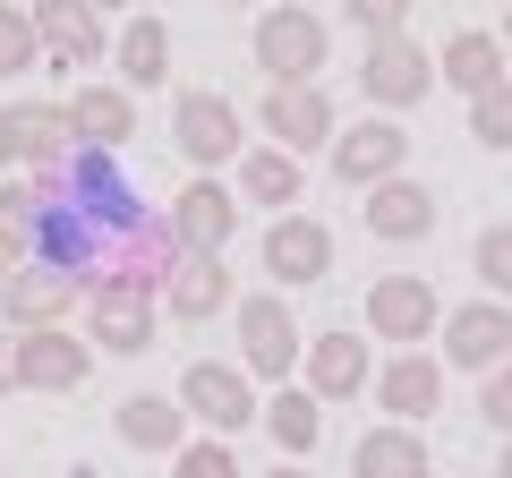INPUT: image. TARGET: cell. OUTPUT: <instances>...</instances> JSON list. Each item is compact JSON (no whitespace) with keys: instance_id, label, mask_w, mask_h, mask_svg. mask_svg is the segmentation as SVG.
<instances>
[{"instance_id":"obj_5","label":"cell","mask_w":512,"mask_h":478,"mask_svg":"<svg viewBox=\"0 0 512 478\" xmlns=\"http://www.w3.org/2000/svg\"><path fill=\"white\" fill-rule=\"evenodd\" d=\"M163 222H171V239H180V257H222L231 231H239V197L222 180H188Z\"/></svg>"},{"instance_id":"obj_38","label":"cell","mask_w":512,"mask_h":478,"mask_svg":"<svg viewBox=\"0 0 512 478\" xmlns=\"http://www.w3.org/2000/svg\"><path fill=\"white\" fill-rule=\"evenodd\" d=\"M94 9H128V0H94Z\"/></svg>"},{"instance_id":"obj_3","label":"cell","mask_w":512,"mask_h":478,"mask_svg":"<svg viewBox=\"0 0 512 478\" xmlns=\"http://www.w3.org/2000/svg\"><path fill=\"white\" fill-rule=\"evenodd\" d=\"M427 86H436V60H427V43L410 35H376L359 52V94L384 111H402V103H427Z\"/></svg>"},{"instance_id":"obj_13","label":"cell","mask_w":512,"mask_h":478,"mask_svg":"<svg viewBox=\"0 0 512 478\" xmlns=\"http://www.w3.org/2000/svg\"><path fill=\"white\" fill-rule=\"evenodd\" d=\"M86 368H94V342H77L69 325L18 333V385L26 393H69V385H86Z\"/></svg>"},{"instance_id":"obj_29","label":"cell","mask_w":512,"mask_h":478,"mask_svg":"<svg viewBox=\"0 0 512 478\" xmlns=\"http://www.w3.org/2000/svg\"><path fill=\"white\" fill-rule=\"evenodd\" d=\"M478 282H487V299L512 308V222H487L478 231Z\"/></svg>"},{"instance_id":"obj_32","label":"cell","mask_w":512,"mask_h":478,"mask_svg":"<svg viewBox=\"0 0 512 478\" xmlns=\"http://www.w3.org/2000/svg\"><path fill=\"white\" fill-rule=\"evenodd\" d=\"M342 18L359 26L367 43H376V35H402V18H410V0H342Z\"/></svg>"},{"instance_id":"obj_14","label":"cell","mask_w":512,"mask_h":478,"mask_svg":"<svg viewBox=\"0 0 512 478\" xmlns=\"http://www.w3.org/2000/svg\"><path fill=\"white\" fill-rule=\"evenodd\" d=\"M333 103H325V86H274L265 94V137H274L282 154H308V146H333Z\"/></svg>"},{"instance_id":"obj_1","label":"cell","mask_w":512,"mask_h":478,"mask_svg":"<svg viewBox=\"0 0 512 478\" xmlns=\"http://www.w3.org/2000/svg\"><path fill=\"white\" fill-rule=\"evenodd\" d=\"M256 69L274 86H316V69H325V18L316 9H265L256 18Z\"/></svg>"},{"instance_id":"obj_41","label":"cell","mask_w":512,"mask_h":478,"mask_svg":"<svg viewBox=\"0 0 512 478\" xmlns=\"http://www.w3.org/2000/svg\"><path fill=\"white\" fill-rule=\"evenodd\" d=\"M0 282H9V257H0Z\"/></svg>"},{"instance_id":"obj_18","label":"cell","mask_w":512,"mask_h":478,"mask_svg":"<svg viewBox=\"0 0 512 478\" xmlns=\"http://www.w3.org/2000/svg\"><path fill=\"white\" fill-rule=\"evenodd\" d=\"M376 402L393 410V427H419L427 410H444V359H427V350H402V359L376 376Z\"/></svg>"},{"instance_id":"obj_30","label":"cell","mask_w":512,"mask_h":478,"mask_svg":"<svg viewBox=\"0 0 512 478\" xmlns=\"http://www.w3.org/2000/svg\"><path fill=\"white\" fill-rule=\"evenodd\" d=\"M171 478H248V470L231 461V436H197L171 453Z\"/></svg>"},{"instance_id":"obj_23","label":"cell","mask_w":512,"mask_h":478,"mask_svg":"<svg viewBox=\"0 0 512 478\" xmlns=\"http://www.w3.org/2000/svg\"><path fill=\"white\" fill-rule=\"evenodd\" d=\"M350 478H427L419 427H367V436L350 444Z\"/></svg>"},{"instance_id":"obj_19","label":"cell","mask_w":512,"mask_h":478,"mask_svg":"<svg viewBox=\"0 0 512 478\" xmlns=\"http://www.w3.org/2000/svg\"><path fill=\"white\" fill-rule=\"evenodd\" d=\"M359 214H367V231H376V239H427V231H436V197H427L410 171H402V180H376Z\"/></svg>"},{"instance_id":"obj_39","label":"cell","mask_w":512,"mask_h":478,"mask_svg":"<svg viewBox=\"0 0 512 478\" xmlns=\"http://www.w3.org/2000/svg\"><path fill=\"white\" fill-rule=\"evenodd\" d=\"M504 43H512V9H504Z\"/></svg>"},{"instance_id":"obj_9","label":"cell","mask_w":512,"mask_h":478,"mask_svg":"<svg viewBox=\"0 0 512 478\" xmlns=\"http://www.w3.org/2000/svg\"><path fill=\"white\" fill-rule=\"evenodd\" d=\"M77 299H86V282L60 274V265H9V282H0V308H9V325H18V333L60 325Z\"/></svg>"},{"instance_id":"obj_35","label":"cell","mask_w":512,"mask_h":478,"mask_svg":"<svg viewBox=\"0 0 512 478\" xmlns=\"http://www.w3.org/2000/svg\"><path fill=\"white\" fill-rule=\"evenodd\" d=\"M18 163V137H9V111H0V171Z\"/></svg>"},{"instance_id":"obj_31","label":"cell","mask_w":512,"mask_h":478,"mask_svg":"<svg viewBox=\"0 0 512 478\" xmlns=\"http://www.w3.org/2000/svg\"><path fill=\"white\" fill-rule=\"evenodd\" d=\"M35 18H26L18 0H0V77H18V69H35Z\"/></svg>"},{"instance_id":"obj_24","label":"cell","mask_w":512,"mask_h":478,"mask_svg":"<svg viewBox=\"0 0 512 478\" xmlns=\"http://www.w3.org/2000/svg\"><path fill=\"white\" fill-rule=\"evenodd\" d=\"M256 419H265V436L282 444V461H308L316 436H325V410H316L308 385H282L274 402H256Z\"/></svg>"},{"instance_id":"obj_34","label":"cell","mask_w":512,"mask_h":478,"mask_svg":"<svg viewBox=\"0 0 512 478\" xmlns=\"http://www.w3.org/2000/svg\"><path fill=\"white\" fill-rule=\"evenodd\" d=\"M0 393H18V333H0Z\"/></svg>"},{"instance_id":"obj_36","label":"cell","mask_w":512,"mask_h":478,"mask_svg":"<svg viewBox=\"0 0 512 478\" xmlns=\"http://www.w3.org/2000/svg\"><path fill=\"white\" fill-rule=\"evenodd\" d=\"M265 478H308V470H299V461H282V470H265Z\"/></svg>"},{"instance_id":"obj_6","label":"cell","mask_w":512,"mask_h":478,"mask_svg":"<svg viewBox=\"0 0 512 478\" xmlns=\"http://www.w3.org/2000/svg\"><path fill=\"white\" fill-rule=\"evenodd\" d=\"M504 359H512V308L504 299H470V308L444 316V368L487 376V368H504Z\"/></svg>"},{"instance_id":"obj_17","label":"cell","mask_w":512,"mask_h":478,"mask_svg":"<svg viewBox=\"0 0 512 478\" xmlns=\"http://www.w3.org/2000/svg\"><path fill=\"white\" fill-rule=\"evenodd\" d=\"M308 393L316 402H350L359 385H376V368H367V342L359 333H308Z\"/></svg>"},{"instance_id":"obj_11","label":"cell","mask_w":512,"mask_h":478,"mask_svg":"<svg viewBox=\"0 0 512 478\" xmlns=\"http://www.w3.org/2000/svg\"><path fill=\"white\" fill-rule=\"evenodd\" d=\"M410 163V137L393 120H359V129H333V180L350 188H376V180H402Z\"/></svg>"},{"instance_id":"obj_4","label":"cell","mask_w":512,"mask_h":478,"mask_svg":"<svg viewBox=\"0 0 512 478\" xmlns=\"http://www.w3.org/2000/svg\"><path fill=\"white\" fill-rule=\"evenodd\" d=\"M171 402H180L197 427H214V436H239V427L256 419V385H248V368H222V359H197V368L180 376V393H171Z\"/></svg>"},{"instance_id":"obj_22","label":"cell","mask_w":512,"mask_h":478,"mask_svg":"<svg viewBox=\"0 0 512 478\" xmlns=\"http://www.w3.org/2000/svg\"><path fill=\"white\" fill-rule=\"evenodd\" d=\"M9 137H18V163L26 171H52V163H69V154H77L69 111H60V103H18V111H9Z\"/></svg>"},{"instance_id":"obj_27","label":"cell","mask_w":512,"mask_h":478,"mask_svg":"<svg viewBox=\"0 0 512 478\" xmlns=\"http://www.w3.org/2000/svg\"><path fill=\"white\" fill-rule=\"evenodd\" d=\"M436 77H444V86H461V94H487L495 77H504V52H495V35H478V26H470V35H453L436 52Z\"/></svg>"},{"instance_id":"obj_12","label":"cell","mask_w":512,"mask_h":478,"mask_svg":"<svg viewBox=\"0 0 512 478\" xmlns=\"http://www.w3.org/2000/svg\"><path fill=\"white\" fill-rule=\"evenodd\" d=\"M171 146H180L197 171H222L239 154V111L222 103V94H180V111H171Z\"/></svg>"},{"instance_id":"obj_15","label":"cell","mask_w":512,"mask_h":478,"mask_svg":"<svg viewBox=\"0 0 512 478\" xmlns=\"http://www.w3.org/2000/svg\"><path fill=\"white\" fill-rule=\"evenodd\" d=\"M60 111H69V137L94 146V154H120L128 137H137V94L128 86H77Z\"/></svg>"},{"instance_id":"obj_8","label":"cell","mask_w":512,"mask_h":478,"mask_svg":"<svg viewBox=\"0 0 512 478\" xmlns=\"http://www.w3.org/2000/svg\"><path fill=\"white\" fill-rule=\"evenodd\" d=\"M265 274L282 282V291H308V282L333 274V231L316 214H282L274 231H265Z\"/></svg>"},{"instance_id":"obj_26","label":"cell","mask_w":512,"mask_h":478,"mask_svg":"<svg viewBox=\"0 0 512 478\" xmlns=\"http://www.w3.org/2000/svg\"><path fill=\"white\" fill-rule=\"evenodd\" d=\"M111 60H120L128 94H137V86H163V77H171V26L163 18H128L120 43H111Z\"/></svg>"},{"instance_id":"obj_2","label":"cell","mask_w":512,"mask_h":478,"mask_svg":"<svg viewBox=\"0 0 512 478\" xmlns=\"http://www.w3.org/2000/svg\"><path fill=\"white\" fill-rule=\"evenodd\" d=\"M239 368L248 376H274V385H291V368H299V325H291V299H274V291H256V299H239Z\"/></svg>"},{"instance_id":"obj_20","label":"cell","mask_w":512,"mask_h":478,"mask_svg":"<svg viewBox=\"0 0 512 478\" xmlns=\"http://www.w3.org/2000/svg\"><path fill=\"white\" fill-rule=\"evenodd\" d=\"M111 427H120V444H137V453H180L188 444V410L171 402V393H128V402L111 410Z\"/></svg>"},{"instance_id":"obj_40","label":"cell","mask_w":512,"mask_h":478,"mask_svg":"<svg viewBox=\"0 0 512 478\" xmlns=\"http://www.w3.org/2000/svg\"><path fill=\"white\" fill-rule=\"evenodd\" d=\"M222 9H248V0H222Z\"/></svg>"},{"instance_id":"obj_33","label":"cell","mask_w":512,"mask_h":478,"mask_svg":"<svg viewBox=\"0 0 512 478\" xmlns=\"http://www.w3.org/2000/svg\"><path fill=\"white\" fill-rule=\"evenodd\" d=\"M478 410H487V427L512 444V359H504V368H487V385H478Z\"/></svg>"},{"instance_id":"obj_25","label":"cell","mask_w":512,"mask_h":478,"mask_svg":"<svg viewBox=\"0 0 512 478\" xmlns=\"http://www.w3.org/2000/svg\"><path fill=\"white\" fill-rule=\"evenodd\" d=\"M299 188H308L299 154H282V146L239 154V197H248V205H282V214H291V205H299Z\"/></svg>"},{"instance_id":"obj_16","label":"cell","mask_w":512,"mask_h":478,"mask_svg":"<svg viewBox=\"0 0 512 478\" xmlns=\"http://www.w3.org/2000/svg\"><path fill=\"white\" fill-rule=\"evenodd\" d=\"M86 325H94V350H111V359H137V350H154V299L94 282V291H86Z\"/></svg>"},{"instance_id":"obj_37","label":"cell","mask_w":512,"mask_h":478,"mask_svg":"<svg viewBox=\"0 0 512 478\" xmlns=\"http://www.w3.org/2000/svg\"><path fill=\"white\" fill-rule=\"evenodd\" d=\"M495 478H512V444H504V461H495Z\"/></svg>"},{"instance_id":"obj_21","label":"cell","mask_w":512,"mask_h":478,"mask_svg":"<svg viewBox=\"0 0 512 478\" xmlns=\"http://www.w3.org/2000/svg\"><path fill=\"white\" fill-rule=\"evenodd\" d=\"M163 308L180 316V325H205V316L231 308V274H222V257H180L163 282Z\"/></svg>"},{"instance_id":"obj_28","label":"cell","mask_w":512,"mask_h":478,"mask_svg":"<svg viewBox=\"0 0 512 478\" xmlns=\"http://www.w3.org/2000/svg\"><path fill=\"white\" fill-rule=\"evenodd\" d=\"M470 137H478L487 154L512 146V77H495L487 94H470Z\"/></svg>"},{"instance_id":"obj_7","label":"cell","mask_w":512,"mask_h":478,"mask_svg":"<svg viewBox=\"0 0 512 478\" xmlns=\"http://www.w3.org/2000/svg\"><path fill=\"white\" fill-rule=\"evenodd\" d=\"M367 325H376V342H427V333L444 325L436 282H427V274H376V291H367Z\"/></svg>"},{"instance_id":"obj_10","label":"cell","mask_w":512,"mask_h":478,"mask_svg":"<svg viewBox=\"0 0 512 478\" xmlns=\"http://www.w3.org/2000/svg\"><path fill=\"white\" fill-rule=\"evenodd\" d=\"M26 18H35V43L60 60V69H86V60H103V52H111L103 9H94V0H35Z\"/></svg>"}]
</instances>
